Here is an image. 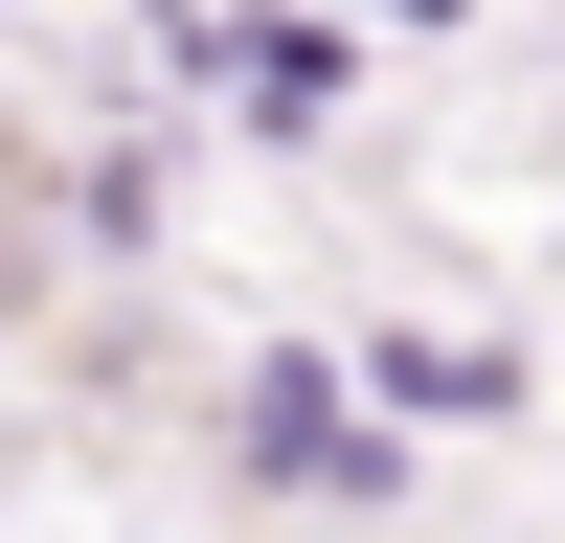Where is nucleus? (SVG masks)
Here are the masks:
<instances>
[{
    "mask_svg": "<svg viewBox=\"0 0 565 543\" xmlns=\"http://www.w3.org/2000/svg\"><path fill=\"white\" fill-rule=\"evenodd\" d=\"M249 453H271V476H317V498H362V476H385V453L340 430V385H317V362H271V385H249Z\"/></svg>",
    "mask_w": 565,
    "mask_h": 543,
    "instance_id": "obj_1",
    "label": "nucleus"
}]
</instances>
